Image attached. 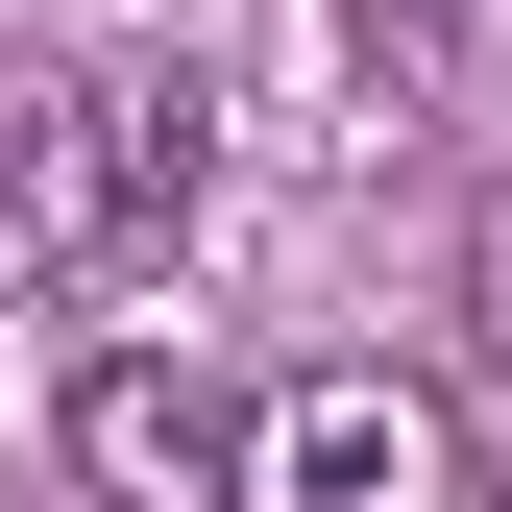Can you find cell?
Listing matches in <instances>:
<instances>
[{
  "instance_id": "cell-1",
  "label": "cell",
  "mask_w": 512,
  "mask_h": 512,
  "mask_svg": "<svg viewBox=\"0 0 512 512\" xmlns=\"http://www.w3.org/2000/svg\"><path fill=\"white\" fill-rule=\"evenodd\" d=\"M196 196H220V98H196V74H74V98L0 122V269H49V293L171 269Z\"/></svg>"
},
{
  "instance_id": "cell-2",
  "label": "cell",
  "mask_w": 512,
  "mask_h": 512,
  "mask_svg": "<svg viewBox=\"0 0 512 512\" xmlns=\"http://www.w3.org/2000/svg\"><path fill=\"white\" fill-rule=\"evenodd\" d=\"M220 512H464V415H439L415 366H293V391L244 415Z\"/></svg>"
},
{
  "instance_id": "cell-3",
  "label": "cell",
  "mask_w": 512,
  "mask_h": 512,
  "mask_svg": "<svg viewBox=\"0 0 512 512\" xmlns=\"http://www.w3.org/2000/svg\"><path fill=\"white\" fill-rule=\"evenodd\" d=\"M74 488H98V512H220V488H244V415H220L171 342H98V366H74Z\"/></svg>"
},
{
  "instance_id": "cell-4",
  "label": "cell",
  "mask_w": 512,
  "mask_h": 512,
  "mask_svg": "<svg viewBox=\"0 0 512 512\" xmlns=\"http://www.w3.org/2000/svg\"><path fill=\"white\" fill-rule=\"evenodd\" d=\"M464 293H488V342H512V196H488V244H464Z\"/></svg>"
},
{
  "instance_id": "cell-5",
  "label": "cell",
  "mask_w": 512,
  "mask_h": 512,
  "mask_svg": "<svg viewBox=\"0 0 512 512\" xmlns=\"http://www.w3.org/2000/svg\"><path fill=\"white\" fill-rule=\"evenodd\" d=\"M391 25H439V49H488V25H512V0H391Z\"/></svg>"
}]
</instances>
